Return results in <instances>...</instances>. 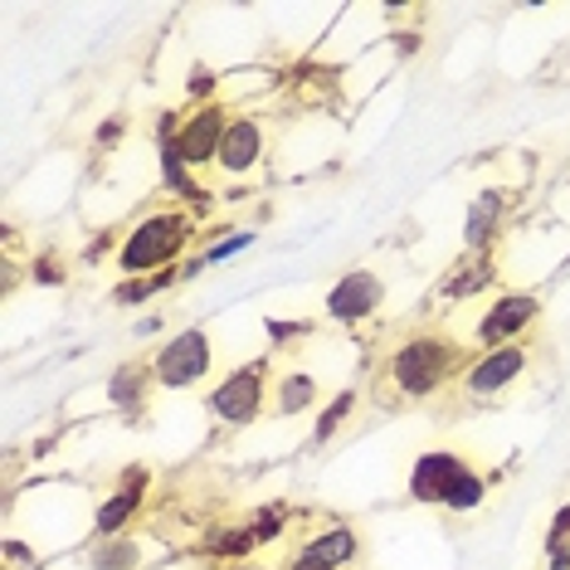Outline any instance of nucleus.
<instances>
[{
	"instance_id": "nucleus-3",
	"label": "nucleus",
	"mask_w": 570,
	"mask_h": 570,
	"mask_svg": "<svg viewBox=\"0 0 570 570\" xmlns=\"http://www.w3.org/2000/svg\"><path fill=\"white\" fill-rule=\"evenodd\" d=\"M196 235H200V219L190 215V205H151V210H141L132 225L122 229L118 249H112V274L147 278V274L180 268Z\"/></svg>"
},
{
	"instance_id": "nucleus-13",
	"label": "nucleus",
	"mask_w": 570,
	"mask_h": 570,
	"mask_svg": "<svg viewBox=\"0 0 570 570\" xmlns=\"http://www.w3.org/2000/svg\"><path fill=\"white\" fill-rule=\"evenodd\" d=\"M512 225V190L508 186H483L463 210V254L469 258H492Z\"/></svg>"
},
{
	"instance_id": "nucleus-29",
	"label": "nucleus",
	"mask_w": 570,
	"mask_h": 570,
	"mask_svg": "<svg viewBox=\"0 0 570 570\" xmlns=\"http://www.w3.org/2000/svg\"><path fill=\"white\" fill-rule=\"evenodd\" d=\"M161 327H166V322H161V313H151V317H137V322H132V336H137V342H147V336H161Z\"/></svg>"
},
{
	"instance_id": "nucleus-25",
	"label": "nucleus",
	"mask_w": 570,
	"mask_h": 570,
	"mask_svg": "<svg viewBox=\"0 0 570 570\" xmlns=\"http://www.w3.org/2000/svg\"><path fill=\"white\" fill-rule=\"evenodd\" d=\"M186 102H190V108H210V102H225V73H215V69H190V73H186Z\"/></svg>"
},
{
	"instance_id": "nucleus-27",
	"label": "nucleus",
	"mask_w": 570,
	"mask_h": 570,
	"mask_svg": "<svg viewBox=\"0 0 570 570\" xmlns=\"http://www.w3.org/2000/svg\"><path fill=\"white\" fill-rule=\"evenodd\" d=\"M313 327L307 322H268V346H288V342H297V336H307Z\"/></svg>"
},
{
	"instance_id": "nucleus-22",
	"label": "nucleus",
	"mask_w": 570,
	"mask_h": 570,
	"mask_svg": "<svg viewBox=\"0 0 570 570\" xmlns=\"http://www.w3.org/2000/svg\"><path fill=\"white\" fill-rule=\"evenodd\" d=\"M254 244H258V229H229V235H219V239L205 244V249H200L196 258H200V268H215V264H225V258L249 254Z\"/></svg>"
},
{
	"instance_id": "nucleus-7",
	"label": "nucleus",
	"mask_w": 570,
	"mask_h": 570,
	"mask_svg": "<svg viewBox=\"0 0 570 570\" xmlns=\"http://www.w3.org/2000/svg\"><path fill=\"white\" fill-rule=\"evenodd\" d=\"M147 361H151V375H157V391L186 395L215 375V336L205 327H180L171 336H161Z\"/></svg>"
},
{
	"instance_id": "nucleus-28",
	"label": "nucleus",
	"mask_w": 570,
	"mask_h": 570,
	"mask_svg": "<svg viewBox=\"0 0 570 570\" xmlns=\"http://www.w3.org/2000/svg\"><path fill=\"white\" fill-rule=\"evenodd\" d=\"M30 278L35 283H63V268L55 264V258H40V264H30Z\"/></svg>"
},
{
	"instance_id": "nucleus-8",
	"label": "nucleus",
	"mask_w": 570,
	"mask_h": 570,
	"mask_svg": "<svg viewBox=\"0 0 570 570\" xmlns=\"http://www.w3.org/2000/svg\"><path fill=\"white\" fill-rule=\"evenodd\" d=\"M531 371V342H512V346H492V352H473L469 366L459 375V395L469 405H498L508 400Z\"/></svg>"
},
{
	"instance_id": "nucleus-17",
	"label": "nucleus",
	"mask_w": 570,
	"mask_h": 570,
	"mask_svg": "<svg viewBox=\"0 0 570 570\" xmlns=\"http://www.w3.org/2000/svg\"><path fill=\"white\" fill-rule=\"evenodd\" d=\"M293 551L307 556V561L332 566V570H356L361 556H366V537H361L352 522H322V527L307 531Z\"/></svg>"
},
{
	"instance_id": "nucleus-9",
	"label": "nucleus",
	"mask_w": 570,
	"mask_h": 570,
	"mask_svg": "<svg viewBox=\"0 0 570 570\" xmlns=\"http://www.w3.org/2000/svg\"><path fill=\"white\" fill-rule=\"evenodd\" d=\"M541 293L537 288H502L488 297L483 317L473 322V342L478 352H492V346H512V342H527V332L541 322Z\"/></svg>"
},
{
	"instance_id": "nucleus-11",
	"label": "nucleus",
	"mask_w": 570,
	"mask_h": 570,
	"mask_svg": "<svg viewBox=\"0 0 570 570\" xmlns=\"http://www.w3.org/2000/svg\"><path fill=\"white\" fill-rule=\"evenodd\" d=\"M385 278L375 274V268L366 264H356V268H346L342 278L327 288V297H322V313H327L332 327H366V322L381 317V307H385Z\"/></svg>"
},
{
	"instance_id": "nucleus-26",
	"label": "nucleus",
	"mask_w": 570,
	"mask_h": 570,
	"mask_svg": "<svg viewBox=\"0 0 570 570\" xmlns=\"http://www.w3.org/2000/svg\"><path fill=\"white\" fill-rule=\"evenodd\" d=\"M122 137H127V118H122V112H112V118H102L94 127V151H118Z\"/></svg>"
},
{
	"instance_id": "nucleus-31",
	"label": "nucleus",
	"mask_w": 570,
	"mask_h": 570,
	"mask_svg": "<svg viewBox=\"0 0 570 570\" xmlns=\"http://www.w3.org/2000/svg\"><path fill=\"white\" fill-rule=\"evenodd\" d=\"M219 570H274V566H264V561H235V566H219Z\"/></svg>"
},
{
	"instance_id": "nucleus-12",
	"label": "nucleus",
	"mask_w": 570,
	"mask_h": 570,
	"mask_svg": "<svg viewBox=\"0 0 570 570\" xmlns=\"http://www.w3.org/2000/svg\"><path fill=\"white\" fill-rule=\"evenodd\" d=\"M229 118H235V108L229 102H210V108H186L180 112V132H176V157L190 166V171H215L219 161V141L229 132Z\"/></svg>"
},
{
	"instance_id": "nucleus-23",
	"label": "nucleus",
	"mask_w": 570,
	"mask_h": 570,
	"mask_svg": "<svg viewBox=\"0 0 570 570\" xmlns=\"http://www.w3.org/2000/svg\"><path fill=\"white\" fill-rule=\"evenodd\" d=\"M492 278H498V264H492V258H473L469 268H453L444 278V297H473L478 288H488Z\"/></svg>"
},
{
	"instance_id": "nucleus-21",
	"label": "nucleus",
	"mask_w": 570,
	"mask_h": 570,
	"mask_svg": "<svg viewBox=\"0 0 570 570\" xmlns=\"http://www.w3.org/2000/svg\"><path fill=\"white\" fill-rule=\"evenodd\" d=\"M541 556H547V570H570V502L551 512L547 531H541Z\"/></svg>"
},
{
	"instance_id": "nucleus-1",
	"label": "nucleus",
	"mask_w": 570,
	"mask_h": 570,
	"mask_svg": "<svg viewBox=\"0 0 570 570\" xmlns=\"http://www.w3.org/2000/svg\"><path fill=\"white\" fill-rule=\"evenodd\" d=\"M94 512H98V492L73 483V478H40L24 483L20 492H10L6 508V537L24 541L40 566L63 561L73 547L94 541Z\"/></svg>"
},
{
	"instance_id": "nucleus-14",
	"label": "nucleus",
	"mask_w": 570,
	"mask_h": 570,
	"mask_svg": "<svg viewBox=\"0 0 570 570\" xmlns=\"http://www.w3.org/2000/svg\"><path fill=\"white\" fill-rule=\"evenodd\" d=\"M327 375L313 361H303V366H283L274 375V395H268V414H274L278 424L288 420H313V414L327 405Z\"/></svg>"
},
{
	"instance_id": "nucleus-18",
	"label": "nucleus",
	"mask_w": 570,
	"mask_h": 570,
	"mask_svg": "<svg viewBox=\"0 0 570 570\" xmlns=\"http://www.w3.org/2000/svg\"><path fill=\"white\" fill-rule=\"evenodd\" d=\"M356 405H361V385H336V391L327 395V405L313 414V430H307L303 449H313V453H317V449H327L332 439L356 420Z\"/></svg>"
},
{
	"instance_id": "nucleus-5",
	"label": "nucleus",
	"mask_w": 570,
	"mask_h": 570,
	"mask_svg": "<svg viewBox=\"0 0 570 570\" xmlns=\"http://www.w3.org/2000/svg\"><path fill=\"white\" fill-rule=\"evenodd\" d=\"M268 395H274V371H268V356H254L244 366L225 371L205 391V414H210V424L219 434H244L254 424H264Z\"/></svg>"
},
{
	"instance_id": "nucleus-6",
	"label": "nucleus",
	"mask_w": 570,
	"mask_h": 570,
	"mask_svg": "<svg viewBox=\"0 0 570 570\" xmlns=\"http://www.w3.org/2000/svg\"><path fill=\"white\" fill-rule=\"evenodd\" d=\"M268 166H274V122L254 108H235L229 132L219 141L215 176L225 186H254V180L268 176Z\"/></svg>"
},
{
	"instance_id": "nucleus-24",
	"label": "nucleus",
	"mask_w": 570,
	"mask_h": 570,
	"mask_svg": "<svg viewBox=\"0 0 570 570\" xmlns=\"http://www.w3.org/2000/svg\"><path fill=\"white\" fill-rule=\"evenodd\" d=\"M244 527H249L254 547L264 551V547H274V541L283 537V527H288V508H283V502H264V508H258Z\"/></svg>"
},
{
	"instance_id": "nucleus-30",
	"label": "nucleus",
	"mask_w": 570,
	"mask_h": 570,
	"mask_svg": "<svg viewBox=\"0 0 570 570\" xmlns=\"http://www.w3.org/2000/svg\"><path fill=\"white\" fill-rule=\"evenodd\" d=\"M283 570H332V566H322V561H307V556H288V561H283Z\"/></svg>"
},
{
	"instance_id": "nucleus-16",
	"label": "nucleus",
	"mask_w": 570,
	"mask_h": 570,
	"mask_svg": "<svg viewBox=\"0 0 570 570\" xmlns=\"http://www.w3.org/2000/svg\"><path fill=\"white\" fill-rule=\"evenodd\" d=\"M151 395H157V375H151L147 356L122 361V366H112V375L102 381V405L112 414H122V420H141V410L151 405Z\"/></svg>"
},
{
	"instance_id": "nucleus-20",
	"label": "nucleus",
	"mask_w": 570,
	"mask_h": 570,
	"mask_svg": "<svg viewBox=\"0 0 570 570\" xmlns=\"http://www.w3.org/2000/svg\"><path fill=\"white\" fill-rule=\"evenodd\" d=\"M176 283H180V268L147 274V278H118V283H112V303H118V307H141V303H151V297L171 293Z\"/></svg>"
},
{
	"instance_id": "nucleus-15",
	"label": "nucleus",
	"mask_w": 570,
	"mask_h": 570,
	"mask_svg": "<svg viewBox=\"0 0 570 570\" xmlns=\"http://www.w3.org/2000/svg\"><path fill=\"white\" fill-rule=\"evenodd\" d=\"M171 556L157 547V537L147 531H122V537H94L79 551L83 570H147V566H166Z\"/></svg>"
},
{
	"instance_id": "nucleus-4",
	"label": "nucleus",
	"mask_w": 570,
	"mask_h": 570,
	"mask_svg": "<svg viewBox=\"0 0 570 570\" xmlns=\"http://www.w3.org/2000/svg\"><path fill=\"white\" fill-rule=\"evenodd\" d=\"M488 473L459 449H424L410 459L405 473V498L424 512H449V517H473L488 502Z\"/></svg>"
},
{
	"instance_id": "nucleus-2",
	"label": "nucleus",
	"mask_w": 570,
	"mask_h": 570,
	"mask_svg": "<svg viewBox=\"0 0 570 570\" xmlns=\"http://www.w3.org/2000/svg\"><path fill=\"white\" fill-rule=\"evenodd\" d=\"M463 366H469V356H463L459 336L439 327H414L381 356V391L400 405H424V400L444 395L449 385L459 391Z\"/></svg>"
},
{
	"instance_id": "nucleus-19",
	"label": "nucleus",
	"mask_w": 570,
	"mask_h": 570,
	"mask_svg": "<svg viewBox=\"0 0 570 570\" xmlns=\"http://www.w3.org/2000/svg\"><path fill=\"white\" fill-rule=\"evenodd\" d=\"M157 176H161V190H166V196H176V200H196V205L205 200V196H200V190H205V186H200V176L176 157L171 141H161V147H157Z\"/></svg>"
},
{
	"instance_id": "nucleus-10",
	"label": "nucleus",
	"mask_w": 570,
	"mask_h": 570,
	"mask_svg": "<svg viewBox=\"0 0 570 570\" xmlns=\"http://www.w3.org/2000/svg\"><path fill=\"white\" fill-rule=\"evenodd\" d=\"M151 463H127V469L112 478V488L98 492V512H94V537H122V531H137V517L147 512L151 498Z\"/></svg>"
}]
</instances>
